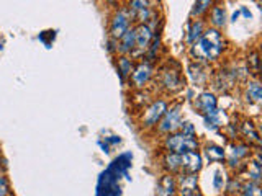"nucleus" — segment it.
Wrapping results in <instances>:
<instances>
[{
    "label": "nucleus",
    "mask_w": 262,
    "mask_h": 196,
    "mask_svg": "<svg viewBox=\"0 0 262 196\" xmlns=\"http://www.w3.org/2000/svg\"><path fill=\"white\" fill-rule=\"evenodd\" d=\"M226 49L228 41L223 33L208 27L203 35L188 47V56L192 57V61L211 65L225 56Z\"/></svg>",
    "instance_id": "1"
},
{
    "label": "nucleus",
    "mask_w": 262,
    "mask_h": 196,
    "mask_svg": "<svg viewBox=\"0 0 262 196\" xmlns=\"http://www.w3.org/2000/svg\"><path fill=\"white\" fill-rule=\"evenodd\" d=\"M152 82L164 95H176L185 88V77L182 74V67L176 61H169L164 64L159 72L154 74Z\"/></svg>",
    "instance_id": "2"
},
{
    "label": "nucleus",
    "mask_w": 262,
    "mask_h": 196,
    "mask_svg": "<svg viewBox=\"0 0 262 196\" xmlns=\"http://www.w3.org/2000/svg\"><path fill=\"white\" fill-rule=\"evenodd\" d=\"M254 149H259V147H252L244 141H233L228 147H225V162L223 165L229 172V175H237L243 170L246 160H248Z\"/></svg>",
    "instance_id": "3"
},
{
    "label": "nucleus",
    "mask_w": 262,
    "mask_h": 196,
    "mask_svg": "<svg viewBox=\"0 0 262 196\" xmlns=\"http://www.w3.org/2000/svg\"><path fill=\"white\" fill-rule=\"evenodd\" d=\"M169 103L170 102L167 100V96H156L147 105H144L138 116L139 128L144 131H154V128L161 121L162 114L166 113Z\"/></svg>",
    "instance_id": "4"
},
{
    "label": "nucleus",
    "mask_w": 262,
    "mask_h": 196,
    "mask_svg": "<svg viewBox=\"0 0 262 196\" xmlns=\"http://www.w3.org/2000/svg\"><path fill=\"white\" fill-rule=\"evenodd\" d=\"M182 121H184V105H182V102H170L166 113L162 114L161 121L158 122V126L154 128L152 133L159 137L172 134V133H176V131H179Z\"/></svg>",
    "instance_id": "5"
},
{
    "label": "nucleus",
    "mask_w": 262,
    "mask_h": 196,
    "mask_svg": "<svg viewBox=\"0 0 262 196\" xmlns=\"http://www.w3.org/2000/svg\"><path fill=\"white\" fill-rule=\"evenodd\" d=\"M161 147L162 151L167 152H176L179 155H182L185 152H192V151H200V141L199 137H190L182 134L180 131H176V133L167 134L161 137Z\"/></svg>",
    "instance_id": "6"
},
{
    "label": "nucleus",
    "mask_w": 262,
    "mask_h": 196,
    "mask_svg": "<svg viewBox=\"0 0 262 196\" xmlns=\"http://www.w3.org/2000/svg\"><path fill=\"white\" fill-rule=\"evenodd\" d=\"M156 67L152 62H147L146 59H139L135 62V67L131 70V76L128 77V84L131 90H144L149 87L154 79Z\"/></svg>",
    "instance_id": "7"
},
{
    "label": "nucleus",
    "mask_w": 262,
    "mask_h": 196,
    "mask_svg": "<svg viewBox=\"0 0 262 196\" xmlns=\"http://www.w3.org/2000/svg\"><path fill=\"white\" fill-rule=\"evenodd\" d=\"M133 16H131L128 7H118L110 16V24H108V38L112 39H120L125 33L133 27Z\"/></svg>",
    "instance_id": "8"
},
{
    "label": "nucleus",
    "mask_w": 262,
    "mask_h": 196,
    "mask_svg": "<svg viewBox=\"0 0 262 196\" xmlns=\"http://www.w3.org/2000/svg\"><path fill=\"white\" fill-rule=\"evenodd\" d=\"M187 79L190 82L192 88H205L208 87L210 79L213 76V67L210 64H203V62H196L192 61L187 64Z\"/></svg>",
    "instance_id": "9"
},
{
    "label": "nucleus",
    "mask_w": 262,
    "mask_h": 196,
    "mask_svg": "<svg viewBox=\"0 0 262 196\" xmlns=\"http://www.w3.org/2000/svg\"><path fill=\"white\" fill-rule=\"evenodd\" d=\"M192 105H193V110L199 113L200 116H205V114L215 111L220 106V102H218V96L215 92L203 88L195 95V98L192 100Z\"/></svg>",
    "instance_id": "10"
},
{
    "label": "nucleus",
    "mask_w": 262,
    "mask_h": 196,
    "mask_svg": "<svg viewBox=\"0 0 262 196\" xmlns=\"http://www.w3.org/2000/svg\"><path fill=\"white\" fill-rule=\"evenodd\" d=\"M237 175H239L244 180V182L260 183V178H262V160H260L259 149H254L252 155L248 160H246L243 170Z\"/></svg>",
    "instance_id": "11"
},
{
    "label": "nucleus",
    "mask_w": 262,
    "mask_h": 196,
    "mask_svg": "<svg viewBox=\"0 0 262 196\" xmlns=\"http://www.w3.org/2000/svg\"><path fill=\"white\" fill-rule=\"evenodd\" d=\"M207 24L210 28H215L218 31H223L228 24V12L225 4L221 2H215L213 7L207 13Z\"/></svg>",
    "instance_id": "12"
},
{
    "label": "nucleus",
    "mask_w": 262,
    "mask_h": 196,
    "mask_svg": "<svg viewBox=\"0 0 262 196\" xmlns=\"http://www.w3.org/2000/svg\"><path fill=\"white\" fill-rule=\"evenodd\" d=\"M202 170H203V157L199 151L185 152L180 155V172L182 174L199 175Z\"/></svg>",
    "instance_id": "13"
},
{
    "label": "nucleus",
    "mask_w": 262,
    "mask_h": 196,
    "mask_svg": "<svg viewBox=\"0 0 262 196\" xmlns=\"http://www.w3.org/2000/svg\"><path fill=\"white\" fill-rule=\"evenodd\" d=\"M177 196H193L196 191H200L199 186V175L193 174H177Z\"/></svg>",
    "instance_id": "14"
},
{
    "label": "nucleus",
    "mask_w": 262,
    "mask_h": 196,
    "mask_svg": "<svg viewBox=\"0 0 262 196\" xmlns=\"http://www.w3.org/2000/svg\"><path fill=\"white\" fill-rule=\"evenodd\" d=\"M202 119H203L205 128H207L208 131H211V133H218V131L223 129V126L229 121V114L225 108L218 106L215 111H211L208 114H205V116H202Z\"/></svg>",
    "instance_id": "15"
},
{
    "label": "nucleus",
    "mask_w": 262,
    "mask_h": 196,
    "mask_svg": "<svg viewBox=\"0 0 262 196\" xmlns=\"http://www.w3.org/2000/svg\"><path fill=\"white\" fill-rule=\"evenodd\" d=\"M243 100L248 105H256L259 106L262 103V85L257 77L248 79L244 82L243 87Z\"/></svg>",
    "instance_id": "16"
},
{
    "label": "nucleus",
    "mask_w": 262,
    "mask_h": 196,
    "mask_svg": "<svg viewBox=\"0 0 262 196\" xmlns=\"http://www.w3.org/2000/svg\"><path fill=\"white\" fill-rule=\"evenodd\" d=\"M237 126H239V137L244 139V142H248L252 147H259L260 145L259 128L252 119L244 118L243 121L237 122Z\"/></svg>",
    "instance_id": "17"
},
{
    "label": "nucleus",
    "mask_w": 262,
    "mask_h": 196,
    "mask_svg": "<svg viewBox=\"0 0 262 196\" xmlns=\"http://www.w3.org/2000/svg\"><path fill=\"white\" fill-rule=\"evenodd\" d=\"M159 167L164 170V174H170V175L180 174V155L176 154V152L161 151Z\"/></svg>",
    "instance_id": "18"
},
{
    "label": "nucleus",
    "mask_w": 262,
    "mask_h": 196,
    "mask_svg": "<svg viewBox=\"0 0 262 196\" xmlns=\"http://www.w3.org/2000/svg\"><path fill=\"white\" fill-rule=\"evenodd\" d=\"M156 196H177V180L176 175L162 174L156 185Z\"/></svg>",
    "instance_id": "19"
},
{
    "label": "nucleus",
    "mask_w": 262,
    "mask_h": 196,
    "mask_svg": "<svg viewBox=\"0 0 262 196\" xmlns=\"http://www.w3.org/2000/svg\"><path fill=\"white\" fill-rule=\"evenodd\" d=\"M207 28H208V24H207V20L205 18H192V21L187 24V33H185L187 47H190L195 41L203 35Z\"/></svg>",
    "instance_id": "20"
},
{
    "label": "nucleus",
    "mask_w": 262,
    "mask_h": 196,
    "mask_svg": "<svg viewBox=\"0 0 262 196\" xmlns=\"http://www.w3.org/2000/svg\"><path fill=\"white\" fill-rule=\"evenodd\" d=\"M202 151H203L202 157L207 159L210 165H223L225 155H226L223 145H218L215 142H210V144H205Z\"/></svg>",
    "instance_id": "21"
},
{
    "label": "nucleus",
    "mask_w": 262,
    "mask_h": 196,
    "mask_svg": "<svg viewBox=\"0 0 262 196\" xmlns=\"http://www.w3.org/2000/svg\"><path fill=\"white\" fill-rule=\"evenodd\" d=\"M136 49V31L135 24L131 27L125 35L118 39V54L117 56H131Z\"/></svg>",
    "instance_id": "22"
},
{
    "label": "nucleus",
    "mask_w": 262,
    "mask_h": 196,
    "mask_svg": "<svg viewBox=\"0 0 262 196\" xmlns=\"http://www.w3.org/2000/svg\"><path fill=\"white\" fill-rule=\"evenodd\" d=\"M133 67H135V59L131 56H117V70L123 84H126Z\"/></svg>",
    "instance_id": "23"
},
{
    "label": "nucleus",
    "mask_w": 262,
    "mask_h": 196,
    "mask_svg": "<svg viewBox=\"0 0 262 196\" xmlns=\"http://www.w3.org/2000/svg\"><path fill=\"white\" fill-rule=\"evenodd\" d=\"M228 177H229V172L225 168V165H220V167L215 168V172H213V177H211V188L215 190V193L223 194Z\"/></svg>",
    "instance_id": "24"
},
{
    "label": "nucleus",
    "mask_w": 262,
    "mask_h": 196,
    "mask_svg": "<svg viewBox=\"0 0 262 196\" xmlns=\"http://www.w3.org/2000/svg\"><path fill=\"white\" fill-rule=\"evenodd\" d=\"M213 4H215V0H195L190 10V18H205Z\"/></svg>",
    "instance_id": "25"
},
{
    "label": "nucleus",
    "mask_w": 262,
    "mask_h": 196,
    "mask_svg": "<svg viewBox=\"0 0 262 196\" xmlns=\"http://www.w3.org/2000/svg\"><path fill=\"white\" fill-rule=\"evenodd\" d=\"M243 182H244V180L239 175H229L228 180H226L223 194L225 196H237V194H239V191H241Z\"/></svg>",
    "instance_id": "26"
},
{
    "label": "nucleus",
    "mask_w": 262,
    "mask_h": 196,
    "mask_svg": "<svg viewBox=\"0 0 262 196\" xmlns=\"http://www.w3.org/2000/svg\"><path fill=\"white\" fill-rule=\"evenodd\" d=\"M246 67H248L249 74L254 77H257L259 74V65H260V56H259V51L257 49H251V51L248 53V56H246Z\"/></svg>",
    "instance_id": "27"
},
{
    "label": "nucleus",
    "mask_w": 262,
    "mask_h": 196,
    "mask_svg": "<svg viewBox=\"0 0 262 196\" xmlns=\"http://www.w3.org/2000/svg\"><path fill=\"white\" fill-rule=\"evenodd\" d=\"M161 47H162V41H161V35H156L151 41V44L149 47L146 49V53L143 56V59H146L147 62H156V59L159 57V51H161Z\"/></svg>",
    "instance_id": "28"
},
{
    "label": "nucleus",
    "mask_w": 262,
    "mask_h": 196,
    "mask_svg": "<svg viewBox=\"0 0 262 196\" xmlns=\"http://www.w3.org/2000/svg\"><path fill=\"white\" fill-rule=\"evenodd\" d=\"M237 196H262V188L260 183L256 182H243L241 191Z\"/></svg>",
    "instance_id": "29"
},
{
    "label": "nucleus",
    "mask_w": 262,
    "mask_h": 196,
    "mask_svg": "<svg viewBox=\"0 0 262 196\" xmlns=\"http://www.w3.org/2000/svg\"><path fill=\"white\" fill-rule=\"evenodd\" d=\"M152 4H154V0H129L126 7H128V10H129L131 16H133L135 13L144 10V8L154 7Z\"/></svg>",
    "instance_id": "30"
},
{
    "label": "nucleus",
    "mask_w": 262,
    "mask_h": 196,
    "mask_svg": "<svg viewBox=\"0 0 262 196\" xmlns=\"http://www.w3.org/2000/svg\"><path fill=\"white\" fill-rule=\"evenodd\" d=\"M223 133L226 134L228 139L237 141V139H239V126H237V122H234V121H228L223 126Z\"/></svg>",
    "instance_id": "31"
},
{
    "label": "nucleus",
    "mask_w": 262,
    "mask_h": 196,
    "mask_svg": "<svg viewBox=\"0 0 262 196\" xmlns=\"http://www.w3.org/2000/svg\"><path fill=\"white\" fill-rule=\"evenodd\" d=\"M0 196H13L10 180L7 178L5 174H0Z\"/></svg>",
    "instance_id": "32"
},
{
    "label": "nucleus",
    "mask_w": 262,
    "mask_h": 196,
    "mask_svg": "<svg viewBox=\"0 0 262 196\" xmlns=\"http://www.w3.org/2000/svg\"><path fill=\"white\" fill-rule=\"evenodd\" d=\"M179 131L182 134H185V136L196 137V128H195L193 122H190V121H182V125H180Z\"/></svg>",
    "instance_id": "33"
},
{
    "label": "nucleus",
    "mask_w": 262,
    "mask_h": 196,
    "mask_svg": "<svg viewBox=\"0 0 262 196\" xmlns=\"http://www.w3.org/2000/svg\"><path fill=\"white\" fill-rule=\"evenodd\" d=\"M106 51H108L110 54H113V56H117L118 54V41L108 38V41H106Z\"/></svg>",
    "instance_id": "34"
},
{
    "label": "nucleus",
    "mask_w": 262,
    "mask_h": 196,
    "mask_svg": "<svg viewBox=\"0 0 262 196\" xmlns=\"http://www.w3.org/2000/svg\"><path fill=\"white\" fill-rule=\"evenodd\" d=\"M237 12H239V16H244V20H252V12H251L249 7L241 5L239 8H237Z\"/></svg>",
    "instance_id": "35"
},
{
    "label": "nucleus",
    "mask_w": 262,
    "mask_h": 196,
    "mask_svg": "<svg viewBox=\"0 0 262 196\" xmlns=\"http://www.w3.org/2000/svg\"><path fill=\"white\" fill-rule=\"evenodd\" d=\"M193 196H207V194H205V193H200V191H196Z\"/></svg>",
    "instance_id": "36"
},
{
    "label": "nucleus",
    "mask_w": 262,
    "mask_h": 196,
    "mask_svg": "<svg viewBox=\"0 0 262 196\" xmlns=\"http://www.w3.org/2000/svg\"><path fill=\"white\" fill-rule=\"evenodd\" d=\"M0 49H2V44H0Z\"/></svg>",
    "instance_id": "37"
}]
</instances>
